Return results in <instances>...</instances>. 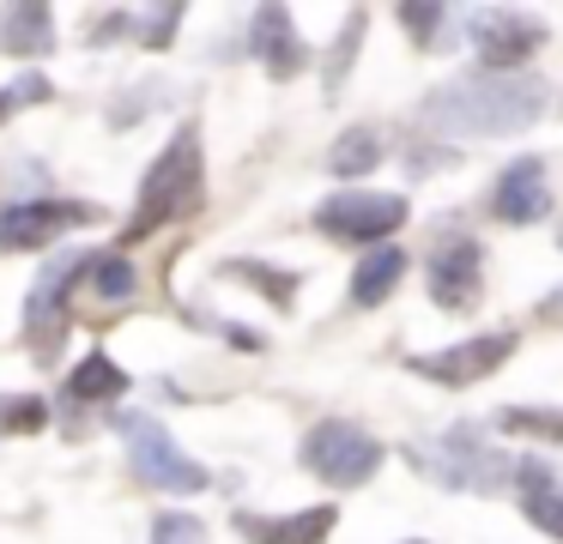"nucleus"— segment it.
Returning a JSON list of instances; mask_svg holds the SVG:
<instances>
[{
  "label": "nucleus",
  "mask_w": 563,
  "mask_h": 544,
  "mask_svg": "<svg viewBox=\"0 0 563 544\" xmlns=\"http://www.w3.org/2000/svg\"><path fill=\"white\" fill-rule=\"evenodd\" d=\"M545 115V79L533 73H461L418 103V121L449 140H509Z\"/></svg>",
  "instance_id": "f257e3e1"
},
{
  "label": "nucleus",
  "mask_w": 563,
  "mask_h": 544,
  "mask_svg": "<svg viewBox=\"0 0 563 544\" xmlns=\"http://www.w3.org/2000/svg\"><path fill=\"white\" fill-rule=\"evenodd\" d=\"M207 200V152H200V127H176V140L152 157V169L140 176V200L128 218L122 242H146L164 224H183Z\"/></svg>",
  "instance_id": "f03ea898"
},
{
  "label": "nucleus",
  "mask_w": 563,
  "mask_h": 544,
  "mask_svg": "<svg viewBox=\"0 0 563 544\" xmlns=\"http://www.w3.org/2000/svg\"><path fill=\"white\" fill-rule=\"evenodd\" d=\"M297 459H303L321 484H333V490H357V484H369L382 471L388 447H382L364 423H352V418H321L316 430L303 435Z\"/></svg>",
  "instance_id": "7ed1b4c3"
},
{
  "label": "nucleus",
  "mask_w": 563,
  "mask_h": 544,
  "mask_svg": "<svg viewBox=\"0 0 563 544\" xmlns=\"http://www.w3.org/2000/svg\"><path fill=\"white\" fill-rule=\"evenodd\" d=\"M115 430H122L128 454H134V471L152 484V490L200 496L212 484V471L200 466V459H188L183 447H176V435L164 430L158 418H146V411H122V418H115Z\"/></svg>",
  "instance_id": "20e7f679"
},
{
  "label": "nucleus",
  "mask_w": 563,
  "mask_h": 544,
  "mask_svg": "<svg viewBox=\"0 0 563 544\" xmlns=\"http://www.w3.org/2000/svg\"><path fill=\"white\" fill-rule=\"evenodd\" d=\"M406 212L412 206L400 200V193H376V188H340L328 193V200L316 206V230L333 242H352V248H382L388 236H400Z\"/></svg>",
  "instance_id": "39448f33"
},
{
  "label": "nucleus",
  "mask_w": 563,
  "mask_h": 544,
  "mask_svg": "<svg viewBox=\"0 0 563 544\" xmlns=\"http://www.w3.org/2000/svg\"><path fill=\"white\" fill-rule=\"evenodd\" d=\"M515 345H521L515 326L466 333V338H454V345H442V351L412 357V375H418V381H437V387H478V381H490V375L515 357Z\"/></svg>",
  "instance_id": "423d86ee"
},
{
  "label": "nucleus",
  "mask_w": 563,
  "mask_h": 544,
  "mask_svg": "<svg viewBox=\"0 0 563 544\" xmlns=\"http://www.w3.org/2000/svg\"><path fill=\"white\" fill-rule=\"evenodd\" d=\"M545 48V24L533 12H515V7H497V12H473V55H478V73H521L527 60Z\"/></svg>",
  "instance_id": "0eeeda50"
},
{
  "label": "nucleus",
  "mask_w": 563,
  "mask_h": 544,
  "mask_svg": "<svg viewBox=\"0 0 563 544\" xmlns=\"http://www.w3.org/2000/svg\"><path fill=\"white\" fill-rule=\"evenodd\" d=\"M91 218H98V206L55 200V193H37V200H19V206H0V248H7V254L43 248V242L67 236V230L91 224Z\"/></svg>",
  "instance_id": "6e6552de"
},
{
  "label": "nucleus",
  "mask_w": 563,
  "mask_h": 544,
  "mask_svg": "<svg viewBox=\"0 0 563 544\" xmlns=\"http://www.w3.org/2000/svg\"><path fill=\"white\" fill-rule=\"evenodd\" d=\"M406 459L412 466H424V471H437L442 484H454V490H497L503 478H515V466H503L497 454H490L485 442H473L466 430H449L437 447H406Z\"/></svg>",
  "instance_id": "1a4fd4ad"
},
{
  "label": "nucleus",
  "mask_w": 563,
  "mask_h": 544,
  "mask_svg": "<svg viewBox=\"0 0 563 544\" xmlns=\"http://www.w3.org/2000/svg\"><path fill=\"white\" fill-rule=\"evenodd\" d=\"M91 260V254H86ZM86 260H55L49 273L31 285L25 297V345H37V357H55V345H62L67 333V302H74V278H86Z\"/></svg>",
  "instance_id": "9d476101"
},
{
  "label": "nucleus",
  "mask_w": 563,
  "mask_h": 544,
  "mask_svg": "<svg viewBox=\"0 0 563 544\" xmlns=\"http://www.w3.org/2000/svg\"><path fill=\"white\" fill-rule=\"evenodd\" d=\"M478 266H485V254H478L473 236H442L437 248H430V260H424L430 302L449 309V314L473 309V302H478Z\"/></svg>",
  "instance_id": "9b49d317"
},
{
  "label": "nucleus",
  "mask_w": 563,
  "mask_h": 544,
  "mask_svg": "<svg viewBox=\"0 0 563 544\" xmlns=\"http://www.w3.org/2000/svg\"><path fill=\"white\" fill-rule=\"evenodd\" d=\"M490 212L503 224H539L551 212V188H545V164L539 157H515L497 176V193H490Z\"/></svg>",
  "instance_id": "f8f14e48"
},
{
  "label": "nucleus",
  "mask_w": 563,
  "mask_h": 544,
  "mask_svg": "<svg viewBox=\"0 0 563 544\" xmlns=\"http://www.w3.org/2000/svg\"><path fill=\"white\" fill-rule=\"evenodd\" d=\"M333 526H340V508L333 502H316V508H297V514H236V532L249 544H328Z\"/></svg>",
  "instance_id": "ddd939ff"
},
{
  "label": "nucleus",
  "mask_w": 563,
  "mask_h": 544,
  "mask_svg": "<svg viewBox=\"0 0 563 544\" xmlns=\"http://www.w3.org/2000/svg\"><path fill=\"white\" fill-rule=\"evenodd\" d=\"M249 48H255V60L273 73V79H297L309 60L303 36H297V19L291 7H261L255 12V36H249Z\"/></svg>",
  "instance_id": "4468645a"
},
{
  "label": "nucleus",
  "mask_w": 563,
  "mask_h": 544,
  "mask_svg": "<svg viewBox=\"0 0 563 544\" xmlns=\"http://www.w3.org/2000/svg\"><path fill=\"white\" fill-rule=\"evenodd\" d=\"M0 48L19 55V60L49 55L55 48V7H43V0H13V7H0Z\"/></svg>",
  "instance_id": "2eb2a0df"
},
{
  "label": "nucleus",
  "mask_w": 563,
  "mask_h": 544,
  "mask_svg": "<svg viewBox=\"0 0 563 544\" xmlns=\"http://www.w3.org/2000/svg\"><path fill=\"white\" fill-rule=\"evenodd\" d=\"M515 490H521V508L545 539H563V484L551 478L539 459H515Z\"/></svg>",
  "instance_id": "dca6fc26"
},
{
  "label": "nucleus",
  "mask_w": 563,
  "mask_h": 544,
  "mask_svg": "<svg viewBox=\"0 0 563 544\" xmlns=\"http://www.w3.org/2000/svg\"><path fill=\"white\" fill-rule=\"evenodd\" d=\"M406 248H394V242H382V248H369L364 260H357V273H352V302L357 309H376V302H388L394 290H400V278H406Z\"/></svg>",
  "instance_id": "f3484780"
},
{
  "label": "nucleus",
  "mask_w": 563,
  "mask_h": 544,
  "mask_svg": "<svg viewBox=\"0 0 563 544\" xmlns=\"http://www.w3.org/2000/svg\"><path fill=\"white\" fill-rule=\"evenodd\" d=\"M376 164H382V133L376 127H345L340 140L328 145V176H340V181L369 176Z\"/></svg>",
  "instance_id": "a211bd4d"
},
{
  "label": "nucleus",
  "mask_w": 563,
  "mask_h": 544,
  "mask_svg": "<svg viewBox=\"0 0 563 544\" xmlns=\"http://www.w3.org/2000/svg\"><path fill=\"white\" fill-rule=\"evenodd\" d=\"M86 290L98 302H134V290H140V273H134V260L128 254H91L86 260Z\"/></svg>",
  "instance_id": "6ab92c4d"
},
{
  "label": "nucleus",
  "mask_w": 563,
  "mask_h": 544,
  "mask_svg": "<svg viewBox=\"0 0 563 544\" xmlns=\"http://www.w3.org/2000/svg\"><path fill=\"white\" fill-rule=\"evenodd\" d=\"M67 387H74V399H122L128 393V369L110 357V351H86Z\"/></svg>",
  "instance_id": "aec40b11"
},
{
  "label": "nucleus",
  "mask_w": 563,
  "mask_h": 544,
  "mask_svg": "<svg viewBox=\"0 0 563 544\" xmlns=\"http://www.w3.org/2000/svg\"><path fill=\"white\" fill-rule=\"evenodd\" d=\"M400 24L412 31L418 48H454V31H461V24H473V19H466V12H454V7H400Z\"/></svg>",
  "instance_id": "412c9836"
},
{
  "label": "nucleus",
  "mask_w": 563,
  "mask_h": 544,
  "mask_svg": "<svg viewBox=\"0 0 563 544\" xmlns=\"http://www.w3.org/2000/svg\"><path fill=\"white\" fill-rule=\"evenodd\" d=\"M497 430L527 435V442L563 447V406H503V411H497Z\"/></svg>",
  "instance_id": "4be33fe9"
},
{
  "label": "nucleus",
  "mask_w": 563,
  "mask_h": 544,
  "mask_svg": "<svg viewBox=\"0 0 563 544\" xmlns=\"http://www.w3.org/2000/svg\"><path fill=\"white\" fill-rule=\"evenodd\" d=\"M224 273H231V278H249V285H255L261 297L273 302V309H291V302H297V285H303L291 266H267V260H231Z\"/></svg>",
  "instance_id": "5701e85b"
},
{
  "label": "nucleus",
  "mask_w": 563,
  "mask_h": 544,
  "mask_svg": "<svg viewBox=\"0 0 563 544\" xmlns=\"http://www.w3.org/2000/svg\"><path fill=\"white\" fill-rule=\"evenodd\" d=\"M183 19H188L183 0H164V7H140V12H128V24H134L140 48H170V43H176V31H183Z\"/></svg>",
  "instance_id": "b1692460"
},
{
  "label": "nucleus",
  "mask_w": 563,
  "mask_h": 544,
  "mask_svg": "<svg viewBox=\"0 0 563 544\" xmlns=\"http://www.w3.org/2000/svg\"><path fill=\"white\" fill-rule=\"evenodd\" d=\"M43 423H49L43 393H0V435H37Z\"/></svg>",
  "instance_id": "393cba45"
},
{
  "label": "nucleus",
  "mask_w": 563,
  "mask_h": 544,
  "mask_svg": "<svg viewBox=\"0 0 563 544\" xmlns=\"http://www.w3.org/2000/svg\"><path fill=\"white\" fill-rule=\"evenodd\" d=\"M55 97V85L43 79V73H25V79H13L7 91H0V121L13 115V109H25V103H49Z\"/></svg>",
  "instance_id": "a878e982"
},
{
  "label": "nucleus",
  "mask_w": 563,
  "mask_h": 544,
  "mask_svg": "<svg viewBox=\"0 0 563 544\" xmlns=\"http://www.w3.org/2000/svg\"><path fill=\"white\" fill-rule=\"evenodd\" d=\"M357 36H364V12H345V24H340V43H333V67H328V85H340L345 79V67H352V55H357Z\"/></svg>",
  "instance_id": "bb28decb"
},
{
  "label": "nucleus",
  "mask_w": 563,
  "mask_h": 544,
  "mask_svg": "<svg viewBox=\"0 0 563 544\" xmlns=\"http://www.w3.org/2000/svg\"><path fill=\"white\" fill-rule=\"evenodd\" d=\"M152 532H158V544H200V520L195 514H158Z\"/></svg>",
  "instance_id": "cd10ccee"
},
{
  "label": "nucleus",
  "mask_w": 563,
  "mask_h": 544,
  "mask_svg": "<svg viewBox=\"0 0 563 544\" xmlns=\"http://www.w3.org/2000/svg\"><path fill=\"white\" fill-rule=\"evenodd\" d=\"M449 164V152H418L412 145V157H406V169H412V176H424V169H442Z\"/></svg>",
  "instance_id": "c85d7f7f"
},
{
  "label": "nucleus",
  "mask_w": 563,
  "mask_h": 544,
  "mask_svg": "<svg viewBox=\"0 0 563 544\" xmlns=\"http://www.w3.org/2000/svg\"><path fill=\"white\" fill-rule=\"evenodd\" d=\"M406 544H424V539H406Z\"/></svg>",
  "instance_id": "c756f323"
},
{
  "label": "nucleus",
  "mask_w": 563,
  "mask_h": 544,
  "mask_svg": "<svg viewBox=\"0 0 563 544\" xmlns=\"http://www.w3.org/2000/svg\"><path fill=\"white\" fill-rule=\"evenodd\" d=\"M558 242H563V236H558Z\"/></svg>",
  "instance_id": "7c9ffc66"
}]
</instances>
